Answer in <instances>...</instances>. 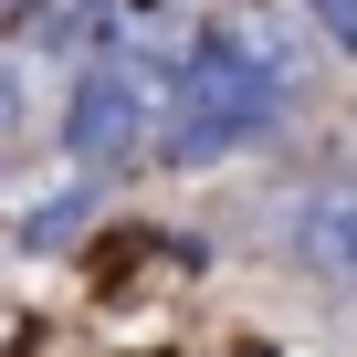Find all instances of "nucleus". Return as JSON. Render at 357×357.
<instances>
[{"instance_id":"3","label":"nucleus","mask_w":357,"mask_h":357,"mask_svg":"<svg viewBox=\"0 0 357 357\" xmlns=\"http://www.w3.org/2000/svg\"><path fill=\"white\" fill-rule=\"evenodd\" d=\"M84 211H95V190H63V200H43L22 221V242H63V221H84Z\"/></svg>"},{"instance_id":"1","label":"nucleus","mask_w":357,"mask_h":357,"mask_svg":"<svg viewBox=\"0 0 357 357\" xmlns=\"http://www.w3.org/2000/svg\"><path fill=\"white\" fill-rule=\"evenodd\" d=\"M273 126H284V53H263L242 32H211L190 63H178V105L158 126V158L200 168V158H231V147H252Z\"/></svg>"},{"instance_id":"4","label":"nucleus","mask_w":357,"mask_h":357,"mask_svg":"<svg viewBox=\"0 0 357 357\" xmlns=\"http://www.w3.org/2000/svg\"><path fill=\"white\" fill-rule=\"evenodd\" d=\"M22 126H32V84H22V63H11V53H0V147H11Z\"/></svg>"},{"instance_id":"2","label":"nucleus","mask_w":357,"mask_h":357,"mask_svg":"<svg viewBox=\"0 0 357 357\" xmlns=\"http://www.w3.org/2000/svg\"><path fill=\"white\" fill-rule=\"evenodd\" d=\"M284 252L326 284H357V178H315L284 200Z\"/></svg>"}]
</instances>
